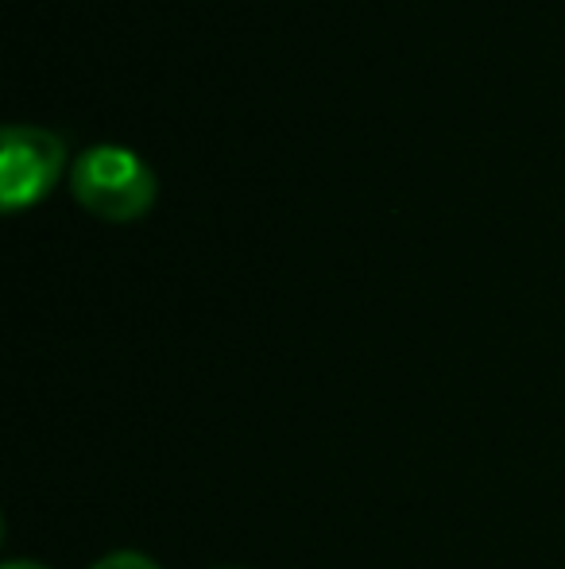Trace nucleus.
Listing matches in <instances>:
<instances>
[{
    "instance_id": "nucleus-2",
    "label": "nucleus",
    "mask_w": 565,
    "mask_h": 569,
    "mask_svg": "<svg viewBox=\"0 0 565 569\" xmlns=\"http://www.w3.org/2000/svg\"><path fill=\"white\" fill-rule=\"evenodd\" d=\"M67 143L36 124H8L0 132V206L20 213L39 206L62 179Z\"/></svg>"
},
{
    "instance_id": "nucleus-3",
    "label": "nucleus",
    "mask_w": 565,
    "mask_h": 569,
    "mask_svg": "<svg viewBox=\"0 0 565 569\" xmlns=\"http://www.w3.org/2000/svg\"><path fill=\"white\" fill-rule=\"evenodd\" d=\"M90 569H163L155 562V558L140 555V550H113V555L98 558Z\"/></svg>"
},
{
    "instance_id": "nucleus-4",
    "label": "nucleus",
    "mask_w": 565,
    "mask_h": 569,
    "mask_svg": "<svg viewBox=\"0 0 565 569\" xmlns=\"http://www.w3.org/2000/svg\"><path fill=\"white\" fill-rule=\"evenodd\" d=\"M4 569H51V566L36 562V558H12V562H4Z\"/></svg>"
},
{
    "instance_id": "nucleus-1",
    "label": "nucleus",
    "mask_w": 565,
    "mask_h": 569,
    "mask_svg": "<svg viewBox=\"0 0 565 569\" xmlns=\"http://www.w3.org/2000/svg\"><path fill=\"white\" fill-rule=\"evenodd\" d=\"M70 194L85 213L124 226V221H140L155 206L159 179L132 148L98 143V148H85L70 167Z\"/></svg>"
}]
</instances>
